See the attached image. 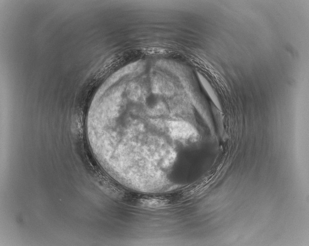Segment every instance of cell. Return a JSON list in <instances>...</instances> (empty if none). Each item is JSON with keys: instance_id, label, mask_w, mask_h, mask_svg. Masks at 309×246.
I'll return each instance as SVG.
<instances>
[{"instance_id": "1", "label": "cell", "mask_w": 309, "mask_h": 246, "mask_svg": "<svg viewBox=\"0 0 309 246\" xmlns=\"http://www.w3.org/2000/svg\"><path fill=\"white\" fill-rule=\"evenodd\" d=\"M169 127L171 133L176 136L183 138L197 135V132L193 127L185 122H171L169 123Z\"/></svg>"}]
</instances>
